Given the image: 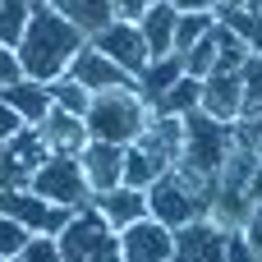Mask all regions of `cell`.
Here are the masks:
<instances>
[{"label": "cell", "instance_id": "obj_1", "mask_svg": "<svg viewBox=\"0 0 262 262\" xmlns=\"http://www.w3.org/2000/svg\"><path fill=\"white\" fill-rule=\"evenodd\" d=\"M88 46V37L64 18L55 14L51 5H37L32 18H28V32L23 41L14 46L18 64H23V78H37V83H55L64 78V69L74 64V55Z\"/></svg>", "mask_w": 262, "mask_h": 262}, {"label": "cell", "instance_id": "obj_2", "mask_svg": "<svg viewBox=\"0 0 262 262\" xmlns=\"http://www.w3.org/2000/svg\"><path fill=\"white\" fill-rule=\"evenodd\" d=\"M212 198H216V180H203L184 166H170L147 189V216L161 221L166 230H180L193 221H212Z\"/></svg>", "mask_w": 262, "mask_h": 262}, {"label": "cell", "instance_id": "obj_3", "mask_svg": "<svg viewBox=\"0 0 262 262\" xmlns=\"http://www.w3.org/2000/svg\"><path fill=\"white\" fill-rule=\"evenodd\" d=\"M147 120H152V106H147L134 88L97 92V97H92V106H88V115H83L88 138H97V143H115V147L138 143V138H143V129H147Z\"/></svg>", "mask_w": 262, "mask_h": 262}, {"label": "cell", "instance_id": "obj_4", "mask_svg": "<svg viewBox=\"0 0 262 262\" xmlns=\"http://www.w3.org/2000/svg\"><path fill=\"white\" fill-rule=\"evenodd\" d=\"M60 244V258L64 262H120V230H111V221L88 203L78 207L64 230L55 235Z\"/></svg>", "mask_w": 262, "mask_h": 262}, {"label": "cell", "instance_id": "obj_5", "mask_svg": "<svg viewBox=\"0 0 262 262\" xmlns=\"http://www.w3.org/2000/svg\"><path fill=\"white\" fill-rule=\"evenodd\" d=\"M230 143H235V124H221V120L193 111V115H184V152H180L175 166H184V170H193L203 180H216Z\"/></svg>", "mask_w": 262, "mask_h": 262}, {"label": "cell", "instance_id": "obj_6", "mask_svg": "<svg viewBox=\"0 0 262 262\" xmlns=\"http://www.w3.org/2000/svg\"><path fill=\"white\" fill-rule=\"evenodd\" d=\"M28 189L41 193L46 203L64 207V212H78V207H88V198H92L88 184H83L78 157H46V161L37 166V175L28 180Z\"/></svg>", "mask_w": 262, "mask_h": 262}, {"label": "cell", "instance_id": "obj_7", "mask_svg": "<svg viewBox=\"0 0 262 262\" xmlns=\"http://www.w3.org/2000/svg\"><path fill=\"white\" fill-rule=\"evenodd\" d=\"M0 216L18 221L28 235H60V230H64V221H69L74 212H64V207L46 203V198H41V193H32V189H0Z\"/></svg>", "mask_w": 262, "mask_h": 262}, {"label": "cell", "instance_id": "obj_8", "mask_svg": "<svg viewBox=\"0 0 262 262\" xmlns=\"http://www.w3.org/2000/svg\"><path fill=\"white\" fill-rule=\"evenodd\" d=\"M46 143L37 138V129H18L14 138L0 143V189H28V180L37 175V166L46 161Z\"/></svg>", "mask_w": 262, "mask_h": 262}, {"label": "cell", "instance_id": "obj_9", "mask_svg": "<svg viewBox=\"0 0 262 262\" xmlns=\"http://www.w3.org/2000/svg\"><path fill=\"white\" fill-rule=\"evenodd\" d=\"M120 262H175V230L143 216L120 230Z\"/></svg>", "mask_w": 262, "mask_h": 262}, {"label": "cell", "instance_id": "obj_10", "mask_svg": "<svg viewBox=\"0 0 262 262\" xmlns=\"http://www.w3.org/2000/svg\"><path fill=\"white\" fill-rule=\"evenodd\" d=\"M106 60H115L129 78H138L143 69H147V41H143V32H138V23H124V18H115L111 28H101L97 37H88Z\"/></svg>", "mask_w": 262, "mask_h": 262}, {"label": "cell", "instance_id": "obj_11", "mask_svg": "<svg viewBox=\"0 0 262 262\" xmlns=\"http://www.w3.org/2000/svg\"><path fill=\"white\" fill-rule=\"evenodd\" d=\"M78 170H83L88 193H111L124 184V147L88 138V147L78 152Z\"/></svg>", "mask_w": 262, "mask_h": 262}, {"label": "cell", "instance_id": "obj_12", "mask_svg": "<svg viewBox=\"0 0 262 262\" xmlns=\"http://www.w3.org/2000/svg\"><path fill=\"white\" fill-rule=\"evenodd\" d=\"M64 74H69V78H74L83 92H92V97H97V92H111V88H134V78H129V74H124L115 60H106V55H101L92 41H88V46L74 55V64H69Z\"/></svg>", "mask_w": 262, "mask_h": 262}, {"label": "cell", "instance_id": "obj_13", "mask_svg": "<svg viewBox=\"0 0 262 262\" xmlns=\"http://www.w3.org/2000/svg\"><path fill=\"white\" fill-rule=\"evenodd\" d=\"M226 235L216 221H193L175 230V262H226Z\"/></svg>", "mask_w": 262, "mask_h": 262}, {"label": "cell", "instance_id": "obj_14", "mask_svg": "<svg viewBox=\"0 0 262 262\" xmlns=\"http://www.w3.org/2000/svg\"><path fill=\"white\" fill-rule=\"evenodd\" d=\"M203 115L221 120V124H235L239 111H244V88H239V74H226V69H212L203 78V101H198Z\"/></svg>", "mask_w": 262, "mask_h": 262}, {"label": "cell", "instance_id": "obj_15", "mask_svg": "<svg viewBox=\"0 0 262 262\" xmlns=\"http://www.w3.org/2000/svg\"><path fill=\"white\" fill-rule=\"evenodd\" d=\"M37 138L46 143L51 157H78L88 147V124H83V115H69V111L51 106V115L37 124Z\"/></svg>", "mask_w": 262, "mask_h": 262}, {"label": "cell", "instance_id": "obj_16", "mask_svg": "<svg viewBox=\"0 0 262 262\" xmlns=\"http://www.w3.org/2000/svg\"><path fill=\"white\" fill-rule=\"evenodd\" d=\"M175 23H180V9L157 0L143 18H138V32L147 41V60H161V55H175Z\"/></svg>", "mask_w": 262, "mask_h": 262}, {"label": "cell", "instance_id": "obj_17", "mask_svg": "<svg viewBox=\"0 0 262 262\" xmlns=\"http://www.w3.org/2000/svg\"><path fill=\"white\" fill-rule=\"evenodd\" d=\"M0 97H5V106H9L28 129H37V124L51 115V92H46V83H37V78H18V83L0 88Z\"/></svg>", "mask_w": 262, "mask_h": 262}, {"label": "cell", "instance_id": "obj_18", "mask_svg": "<svg viewBox=\"0 0 262 262\" xmlns=\"http://www.w3.org/2000/svg\"><path fill=\"white\" fill-rule=\"evenodd\" d=\"M106 221H111V230H124V226H134V221H143L147 216V193H138V189H111V193H92L88 198Z\"/></svg>", "mask_w": 262, "mask_h": 262}, {"label": "cell", "instance_id": "obj_19", "mask_svg": "<svg viewBox=\"0 0 262 262\" xmlns=\"http://www.w3.org/2000/svg\"><path fill=\"white\" fill-rule=\"evenodd\" d=\"M138 147H147V152H157L166 166H175L180 152H184V120H175V115H152L147 129H143V138H138Z\"/></svg>", "mask_w": 262, "mask_h": 262}, {"label": "cell", "instance_id": "obj_20", "mask_svg": "<svg viewBox=\"0 0 262 262\" xmlns=\"http://www.w3.org/2000/svg\"><path fill=\"white\" fill-rule=\"evenodd\" d=\"M180 78H184V60H180V55H161V60H147V69L134 78V92L152 106V101H157V97H166Z\"/></svg>", "mask_w": 262, "mask_h": 262}, {"label": "cell", "instance_id": "obj_21", "mask_svg": "<svg viewBox=\"0 0 262 262\" xmlns=\"http://www.w3.org/2000/svg\"><path fill=\"white\" fill-rule=\"evenodd\" d=\"M51 9H55V14H64L83 37H97L101 28H111V23H115L111 0H51Z\"/></svg>", "mask_w": 262, "mask_h": 262}, {"label": "cell", "instance_id": "obj_22", "mask_svg": "<svg viewBox=\"0 0 262 262\" xmlns=\"http://www.w3.org/2000/svg\"><path fill=\"white\" fill-rule=\"evenodd\" d=\"M166 170H170V166H166L157 152H147V147H138V143H129V147H124V189L147 193Z\"/></svg>", "mask_w": 262, "mask_h": 262}, {"label": "cell", "instance_id": "obj_23", "mask_svg": "<svg viewBox=\"0 0 262 262\" xmlns=\"http://www.w3.org/2000/svg\"><path fill=\"white\" fill-rule=\"evenodd\" d=\"M216 23L221 28H230L244 46H249V55H262V9H235V5H216Z\"/></svg>", "mask_w": 262, "mask_h": 262}, {"label": "cell", "instance_id": "obj_24", "mask_svg": "<svg viewBox=\"0 0 262 262\" xmlns=\"http://www.w3.org/2000/svg\"><path fill=\"white\" fill-rule=\"evenodd\" d=\"M198 101H203V78H189V74H184L166 97L152 101V115H175V120H184V115L198 111Z\"/></svg>", "mask_w": 262, "mask_h": 262}, {"label": "cell", "instance_id": "obj_25", "mask_svg": "<svg viewBox=\"0 0 262 262\" xmlns=\"http://www.w3.org/2000/svg\"><path fill=\"white\" fill-rule=\"evenodd\" d=\"M28 18H32V5L28 0H0V46H18L23 32H28Z\"/></svg>", "mask_w": 262, "mask_h": 262}, {"label": "cell", "instance_id": "obj_26", "mask_svg": "<svg viewBox=\"0 0 262 262\" xmlns=\"http://www.w3.org/2000/svg\"><path fill=\"white\" fill-rule=\"evenodd\" d=\"M239 88H244V111H239V120L262 115V55H249V60L239 64Z\"/></svg>", "mask_w": 262, "mask_h": 262}, {"label": "cell", "instance_id": "obj_27", "mask_svg": "<svg viewBox=\"0 0 262 262\" xmlns=\"http://www.w3.org/2000/svg\"><path fill=\"white\" fill-rule=\"evenodd\" d=\"M212 41H216V69L239 74V64L249 60V46H244L230 28H221V23H212Z\"/></svg>", "mask_w": 262, "mask_h": 262}, {"label": "cell", "instance_id": "obj_28", "mask_svg": "<svg viewBox=\"0 0 262 262\" xmlns=\"http://www.w3.org/2000/svg\"><path fill=\"white\" fill-rule=\"evenodd\" d=\"M46 92H51V106L55 111H69V115H88V106H92V92H83L69 74L55 78V83H46Z\"/></svg>", "mask_w": 262, "mask_h": 262}, {"label": "cell", "instance_id": "obj_29", "mask_svg": "<svg viewBox=\"0 0 262 262\" xmlns=\"http://www.w3.org/2000/svg\"><path fill=\"white\" fill-rule=\"evenodd\" d=\"M212 23H216V14H180V23H175V55H184L189 46H198Z\"/></svg>", "mask_w": 262, "mask_h": 262}, {"label": "cell", "instance_id": "obj_30", "mask_svg": "<svg viewBox=\"0 0 262 262\" xmlns=\"http://www.w3.org/2000/svg\"><path fill=\"white\" fill-rule=\"evenodd\" d=\"M180 60H184V74H189V78H207V74L216 69V41H212V28H207V37H203L198 46H189Z\"/></svg>", "mask_w": 262, "mask_h": 262}, {"label": "cell", "instance_id": "obj_31", "mask_svg": "<svg viewBox=\"0 0 262 262\" xmlns=\"http://www.w3.org/2000/svg\"><path fill=\"white\" fill-rule=\"evenodd\" d=\"M28 239H32V235H28L18 221L0 216V262H5V258H18V253L28 249Z\"/></svg>", "mask_w": 262, "mask_h": 262}, {"label": "cell", "instance_id": "obj_32", "mask_svg": "<svg viewBox=\"0 0 262 262\" xmlns=\"http://www.w3.org/2000/svg\"><path fill=\"white\" fill-rule=\"evenodd\" d=\"M18 262H64V258H60L55 235H32V239H28V249L18 253Z\"/></svg>", "mask_w": 262, "mask_h": 262}, {"label": "cell", "instance_id": "obj_33", "mask_svg": "<svg viewBox=\"0 0 262 262\" xmlns=\"http://www.w3.org/2000/svg\"><path fill=\"white\" fill-rule=\"evenodd\" d=\"M226 262H262V258L249 249V239H244L239 230H230V235H226Z\"/></svg>", "mask_w": 262, "mask_h": 262}, {"label": "cell", "instance_id": "obj_34", "mask_svg": "<svg viewBox=\"0 0 262 262\" xmlns=\"http://www.w3.org/2000/svg\"><path fill=\"white\" fill-rule=\"evenodd\" d=\"M157 0H111V9H115V18H124V23H138L147 9H152Z\"/></svg>", "mask_w": 262, "mask_h": 262}, {"label": "cell", "instance_id": "obj_35", "mask_svg": "<svg viewBox=\"0 0 262 262\" xmlns=\"http://www.w3.org/2000/svg\"><path fill=\"white\" fill-rule=\"evenodd\" d=\"M239 235L249 239V249H253V253H258V258H262V203H258V207H253V212H249V221L239 226Z\"/></svg>", "mask_w": 262, "mask_h": 262}, {"label": "cell", "instance_id": "obj_36", "mask_svg": "<svg viewBox=\"0 0 262 262\" xmlns=\"http://www.w3.org/2000/svg\"><path fill=\"white\" fill-rule=\"evenodd\" d=\"M18 78H23V64H18V55H14L9 46H0V88L18 83Z\"/></svg>", "mask_w": 262, "mask_h": 262}, {"label": "cell", "instance_id": "obj_37", "mask_svg": "<svg viewBox=\"0 0 262 262\" xmlns=\"http://www.w3.org/2000/svg\"><path fill=\"white\" fill-rule=\"evenodd\" d=\"M18 129H23V120H18V115L5 106V97H0V143H5V138H14Z\"/></svg>", "mask_w": 262, "mask_h": 262}, {"label": "cell", "instance_id": "obj_38", "mask_svg": "<svg viewBox=\"0 0 262 262\" xmlns=\"http://www.w3.org/2000/svg\"><path fill=\"white\" fill-rule=\"evenodd\" d=\"M166 5H175L180 14H216L221 0H166Z\"/></svg>", "mask_w": 262, "mask_h": 262}, {"label": "cell", "instance_id": "obj_39", "mask_svg": "<svg viewBox=\"0 0 262 262\" xmlns=\"http://www.w3.org/2000/svg\"><path fill=\"white\" fill-rule=\"evenodd\" d=\"M235 129H239V134L262 152V115H253V120H235Z\"/></svg>", "mask_w": 262, "mask_h": 262}, {"label": "cell", "instance_id": "obj_40", "mask_svg": "<svg viewBox=\"0 0 262 262\" xmlns=\"http://www.w3.org/2000/svg\"><path fill=\"white\" fill-rule=\"evenodd\" d=\"M244 193H249V203H253V207L262 203V161H258V170H253V180H249V189H244Z\"/></svg>", "mask_w": 262, "mask_h": 262}, {"label": "cell", "instance_id": "obj_41", "mask_svg": "<svg viewBox=\"0 0 262 262\" xmlns=\"http://www.w3.org/2000/svg\"><path fill=\"white\" fill-rule=\"evenodd\" d=\"M221 5H235V9H262V0H221Z\"/></svg>", "mask_w": 262, "mask_h": 262}, {"label": "cell", "instance_id": "obj_42", "mask_svg": "<svg viewBox=\"0 0 262 262\" xmlns=\"http://www.w3.org/2000/svg\"><path fill=\"white\" fill-rule=\"evenodd\" d=\"M28 5H32V9H37V5H51V0H28Z\"/></svg>", "mask_w": 262, "mask_h": 262}, {"label": "cell", "instance_id": "obj_43", "mask_svg": "<svg viewBox=\"0 0 262 262\" xmlns=\"http://www.w3.org/2000/svg\"><path fill=\"white\" fill-rule=\"evenodd\" d=\"M5 262H18V258H5Z\"/></svg>", "mask_w": 262, "mask_h": 262}]
</instances>
